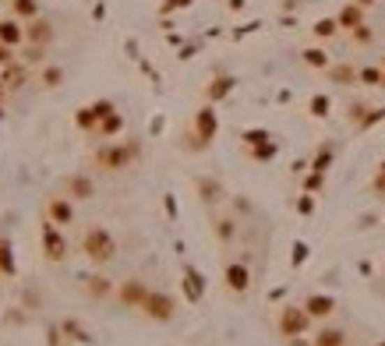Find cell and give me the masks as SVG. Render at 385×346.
<instances>
[{"mask_svg": "<svg viewBox=\"0 0 385 346\" xmlns=\"http://www.w3.org/2000/svg\"><path fill=\"white\" fill-rule=\"evenodd\" d=\"M89 195H92V181L75 177V181H71V198H75V202H82V198H89Z\"/></svg>", "mask_w": 385, "mask_h": 346, "instance_id": "obj_12", "label": "cell"}, {"mask_svg": "<svg viewBox=\"0 0 385 346\" xmlns=\"http://www.w3.org/2000/svg\"><path fill=\"white\" fill-rule=\"evenodd\" d=\"M304 308H308V315H311V318H325V315H333V308H336V304L329 301V297H311Z\"/></svg>", "mask_w": 385, "mask_h": 346, "instance_id": "obj_11", "label": "cell"}, {"mask_svg": "<svg viewBox=\"0 0 385 346\" xmlns=\"http://www.w3.org/2000/svg\"><path fill=\"white\" fill-rule=\"evenodd\" d=\"M15 61H18V50L8 46V43H0V68H8V64H15Z\"/></svg>", "mask_w": 385, "mask_h": 346, "instance_id": "obj_15", "label": "cell"}, {"mask_svg": "<svg viewBox=\"0 0 385 346\" xmlns=\"http://www.w3.org/2000/svg\"><path fill=\"white\" fill-rule=\"evenodd\" d=\"M18 61L29 64V68H43L46 64V46H36V43H25L18 50Z\"/></svg>", "mask_w": 385, "mask_h": 346, "instance_id": "obj_8", "label": "cell"}, {"mask_svg": "<svg viewBox=\"0 0 385 346\" xmlns=\"http://www.w3.org/2000/svg\"><path fill=\"white\" fill-rule=\"evenodd\" d=\"M82 248H85V255H89L92 262H110V258L117 255L114 237H110L103 226H92V230H89V234H85V241H82Z\"/></svg>", "mask_w": 385, "mask_h": 346, "instance_id": "obj_1", "label": "cell"}, {"mask_svg": "<svg viewBox=\"0 0 385 346\" xmlns=\"http://www.w3.org/2000/svg\"><path fill=\"white\" fill-rule=\"evenodd\" d=\"M361 4H371V0H361Z\"/></svg>", "mask_w": 385, "mask_h": 346, "instance_id": "obj_17", "label": "cell"}, {"mask_svg": "<svg viewBox=\"0 0 385 346\" xmlns=\"http://www.w3.org/2000/svg\"><path fill=\"white\" fill-rule=\"evenodd\" d=\"M0 117H4V103H0Z\"/></svg>", "mask_w": 385, "mask_h": 346, "instance_id": "obj_16", "label": "cell"}, {"mask_svg": "<svg viewBox=\"0 0 385 346\" xmlns=\"http://www.w3.org/2000/svg\"><path fill=\"white\" fill-rule=\"evenodd\" d=\"M8 15H15V18H22V22H32V18H39V0H8Z\"/></svg>", "mask_w": 385, "mask_h": 346, "instance_id": "obj_7", "label": "cell"}, {"mask_svg": "<svg viewBox=\"0 0 385 346\" xmlns=\"http://www.w3.org/2000/svg\"><path fill=\"white\" fill-rule=\"evenodd\" d=\"M0 272L11 276L15 272V262H11V244L8 241H0Z\"/></svg>", "mask_w": 385, "mask_h": 346, "instance_id": "obj_14", "label": "cell"}, {"mask_svg": "<svg viewBox=\"0 0 385 346\" xmlns=\"http://www.w3.org/2000/svg\"><path fill=\"white\" fill-rule=\"evenodd\" d=\"M43 255H46V262H53V265L68 258V241L61 237L57 223H50V219H43Z\"/></svg>", "mask_w": 385, "mask_h": 346, "instance_id": "obj_4", "label": "cell"}, {"mask_svg": "<svg viewBox=\"0 0 385 346\" xmlns=\"http://www.w3.org/2000/svg\"><path fill=\"white\" fill-rule=\"evenodd\" d=\"M53 39H57V29H53V22L50 18H32V22H25V43H36V46H50Z\"/></svg>", "mask_w": 385, "mask_h": 346, "instance_id": "obj_5", "label": "cell"}, {"mask_svg": "<svg viewBox=\"0 0 385 346\" xmlns=\"http://www.w3.org/2000/svg\"><path fill=\"white\" fill-rule=\"evenodd\" d=\"M43 216L57 226H71L75 223V198L71 195H50L43 202Z\"/></svg>", "mask_w": 385, "mask_h": 346, "instance_id": "obj_3", "label": "cell"}, {"mask_svg": "<svg viewBox=\"0 0 385 346\" xmlns=\"http://www.w3.org/2000/svg\"><path fill=\"white\" fill-rule=\"evenodd\" d=\"M315 346H347V332L343 329H325L315 336Z\"/></svg>", "mask_w": 385, "mask_h": 346, "instance_id": "obj_10", "label": "cell"}, {"mask_svg": "<svg viewBox=\"0 0 385 346\" xmlns=\"http://www.w3.org/2000/svg\"><path fill=\"white\" fill-rule=\"evenodd\" d=\"M25 68H29V64H22V61H15V64H8V68H0V75H4V85L22 89V85H25Z\"/></svg>", "mask_w": 385, "mask_h": 346, "instance_id": "obj_9", "label": "cell"}, {"mask_svg": "<svg viewBox=\"0 0 385 346\" xmlns=\"http://www.w3.org/2000/svg\"><path fill=\"white\" fill-rule=\"evenodd\" d=\"M0 43L22 50L25 46V22L15 18V15H4V18H0Z\"/></svg>", "mask_w": 385, "mask_h": 346, "instance_id": "obj_6", "label": "cell"}, {"mask_svg": "<svg viewBox=\"0 0 385 346\" xmlns=\"http://www.w3.org/2000/svg\"><path fill=\"white\" fill-rule=\"evenodd\" d=\"M276 325H280L283 339H297V336H304L311 329V315H308V308H283Z\"/></svg>", "mask_w": 385, "mask_h": 346, "instance_id": "obj_2", "label": "cell"}, {"mask_svg": "<svg viewBox=\"0 0 385 346\" xmlns=\"http://www.w3.org/2000/svg\"><path fill=\"white\" fill-rule=\"evenodd\" d=\"M39 82H43V89H53V85L64 82V71H61V68H43V78H39Z\"/></svg>", "mask_w": 385, "mask_h": 346, "instance_id": "obj_13", "label": "cell"}]
</instances>
